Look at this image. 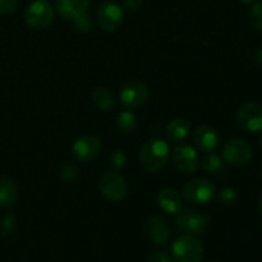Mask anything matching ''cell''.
Masks as SVG:
<instances>
[{
    "label": "cell",
    "mask_w": 262,
    "mask_h": 262,
    "mask_svg": "<svg viewBox=\"0 0 262 262\" xmlns=\"http://www.w3.org/2000/svg\"><path fill=\"white\" fill-rule=\"evenodd\" d=\"M170 158V148L165 141L151 138L146 141L140 150V161L143 168L151 173L161 170Z\"/></svg>",
    "instance_id": "1"
},
{
    "label": "cell",
    "mask_w": 262,
    "mask_h": 262,
    "mask_svg": "<svg viewBox=\"0 0 262 262\" xmlns=\"http://www.w3.org/2000/svg\"><path fill=\"white\" fill-rule=\"evenodd\" d=\"M171 252L177 262H201L205 251L202 243L194 235L184 234L174 241Z\"/></svg>",
    "instance_id": "2"
},
{
    "label": "cell",
    "mask_w": 262,
    "mask_h": 262,
    "mask_svg": "<svg viewBox=\"0 0 262 262\" xmlns=\"http://www.w3.org/2000/svg\"><path fill=\"white\" fill-rule=\"evenodd\" d=\"M210 223H211V217L209 215L192 209H182L176 217L177 228L181 232L194 235V237L204 234L209 228Z\"/></svg>",
    "instance_id": "3"
},
{
    "label": "cell",
    "mask_w": 262,
    "mask_h": 262,
    "mask_svg": "<svg viewBox=\"0 0 262 262\" xmlns=\"http://www.w3.org/2000/svg\"><path fill=\"white\" fill-rule=\"evenodd\" d=\"M215 192H216L215 184L210 179L194 178L184 184L182 196L189 204L202 205L211 201L215 196Z\"/></svg>",
    "instance_id": "4"
},
{
    "label": "cell",
    "mask_w": 262,
    "mask_h": 262,
    "mask_svg": "<svg viewBox=\"0 0 262 262\" xmlns=\"http://www.w3.org/2000/svg\"><path fill=\"white\" fill-rule=\"evenodd\" d=\"M55 9L48 0H35L25 12V22L33 30H43L53 22Z\"/></svg>",
    "instance_id": "5"
},
{
    "label": "cell",
    "mask_w": 262,
    "mask_h": 262,
    "mask_svg": "<svg viewBox=\"0 0 262 262\" xmlns=\"http://www.w3.org/2000/svg\"><path fill=\"white\" fill-rule=\"evenodd\" d=\"M100 192L112 202H119L127 196L128 186L125 179L117 171H106L99 181Z\"/></svg>",
    "instance_id": "6"
},
{
    "label": "cell",
    "mask_w": 262,
    "mask_h": 262,
    "mask_svg": "<svg viewBox=\"0 0 262 262\" xmlns=\"http://www.w3.org/2000/svg\"><path fill=\"white\" fill-rule=\"evenodd\" d=\"M171 163L174 168L183 174H192L199 169L200 155L191 145H179L171 151Z\"/></svg>",
    "instance_id": "7"
},
{
    "label": "cell",
    "mask_w": 262,
    "mask_h": 262,
    "mask_svg": "<svg viewBox=\"0 0 262 262\" xmlns=\"http://www.w3.org/2000/svg\"><path fill=\"white\" fill-rule=\"evenodd\" d=\"M252 159V148L242 138H232L223 148V160L235 166L248 164Z\"/></svg>",
    "instance_id": "8"
},
{
    "label": "cell",
    "mask_w": 262,
    "mask_h": 262,
    "mask_svg": "<svg viewBox=\"0 0 262 262\" xmlns=\"http://www.w3.org/2000/svg\"><path fill=\"white\" fill-rule=\"evenodd\" d=\"M100 27L106 32H114L124 20V12L119 4L114 2H104L96 13Z\"/></svg>",
    "instance_id": "9"
},
{
    "label": "cell",
    "mask_w": 262,
    "mask_h": 262,
    "mask_svg": "<svg viewBox=\"0 0 262 262\" xmlns=\"http://www.w3.org/2000/svg\"><path fill=\"white\" fill-rule=\"evenodd\" d=\"M237 122L247 132L262 129V106L256 102H245L237 112Z\"/></svg>",
    "instance_id": "10"
},
{
    "label": "cell",
    "mask_w": 262,
    "mask_h": 262,
    "mask_svg": "<svg viewBox=\"0 0 262 262\" xmlns=\"http://www.w3.org/2000/svg\"><path fill=\"white\" fill-rule=\"evenodd\" d=\"M101 151V142L92 135H84L77 138L72 146V154L77 161L87 163L97 158Z\"/></svg>",
    "instance_id": "11"
},
{
    "label": "cell",
    "mask_w": 262,
    "mask_h": 262,
    "mask_svg": "<svg viewBox=\"0 0 262 262\" xmlns=\"http://www.w3.org/2000/svg\"><path fill=\"white\" fill-rule=\"evenodd\" d=\"M150 91L148 87L141 81H130L125 83L120 90V102L125 107L135 109V107L141 106L146 102Z\"/></svg>",
    "instance_id": "12"
},
{
    "label": "cell",
    "mask_w": 262,
    "mask_h": 262,
    "mask_svg": "<svg viewBox=\"0 0 262 262\" xmlns=\"http://www.w3.org/2000/svg\"><path fill=\"white\" fill-rule=\"evenodd\" d=\"M145 232L147 237L159 246H165L171 237L168 223L161 215H151L146 220Z\"/></svg>",
    "instance_id": "13"
},
{
    "label": "cell",
    "mask_w": 262,
    "mask_h": 262,
    "mask_svg": "<svg viewBox=\"0 0 262 262\" xmlns=\"http://www.w3.org/2000/svg\"><path fill=\"white\" fill-rule=\"evenodd\" d=\"M194 145L200 151L205 154L214 152L220 143V136L217 130L211 125H200L193 133Z\"/></svg>",
    "instance_id": "14"
},
{
    "label": "cell",
    "mask_w": 262,
    "mask_h": 262,
    "mask_svg": "<svg viewBox=\"0 0 262 262\" xmlns=\"http://www.w3.org/2000/svg\"><path fill=\"white\" fill-rule=\"evenodd\" d=\"M158 205L166 214L177 215L183 209V199L181 192L171 187H165L159 192Z\"/></svg>",
    "instance_id": "15"
},
{
    "label": "cell",
    "mask_w": 262,
    "mask_h": 262,
    "mask_svg": "<svg viewBox=\"0 0 262 262\" xmlns=\"http://www.w3.org/2000/svg\"><path fill=\"white\" fill-rule=\"evenodd\" d=\"M91 0H55V10L66 19L73 20L87 12Z\"/></svg>",
    "instance_id": "16"
},
{
    "label": "cell",
    "mask_w": 262,
    "mask_h": 262,
    "mask_svg": "<svg viewBox=\"0 0 262 262\" xmlns=\"http://www.w3.org/2000/svg\"><path fill=\"white\" fill-rule=\"evenodd\" d=\"M19 196V187L13 178L5 177L0 179V207L8 209L17 202Z\"/></svg>",
    "instance_id": "17"
},
{
    "label": "cell",
    "mask_w": 262,
    "mask_h": 262,
    "mask_svg": "<svg viewBox=\"0 0 262 262\" xmlns=\"http://www.w3.org/2000/svg\"><path fill=\"white\" fill-rule=\"evenodd\" d=\"M189 132H191V124L184 118H174L169 122L165 129L166 138L171 143H179L186 140Z\"/></svg>",
    "instance_id": "18"
},
{
    "label": "cell",
    "mask_w": 262,
    "mask_h": 262,
    "mask_svg": "<svg viewBox=\"0 0 262 262\" xmlns=\"http://www.w3.org/2000/svg\"><path fill=\"white\" fill-rule=\"evenodd\" d=\"M91 101L101 112H109L115 106V97L106 87H96L91 94Z\"/></svg>",
    "instance_id": "19"
},
{
    "label": "cell",
    "mask_w": 262,
    "mask_h": 262,
    "mask_svg": "<svg viewBox=\"0 0 262 262\" xmlns=\"http://www.w3.org/2000/svg\"><path fill=\"white\" fill-rule=\"evenodd\" d=\"M202 169L209 174H219L224 170V160L215 152H209L202 159Z\"/></svg>",
    "instance_id": "20"
},
{
    "label": "cell",
    "mask_w": 262,
    "mask_h": 262,
    "mask_svg": "<svg viewBox=\"0 0 262 262\" xmlns=\"http://www.w3.org/2000/svg\"><path fill=\"white\" fill-rule=\"evenodd\" d=\"M136 125H137V118L133 114L132 112H128V110H124V112L119 113L117 117V128L120 130V132L129 133L132 130H135Z\"/></svg>",
    "instance_id": "21"
},
{
    "label": "cell",
    "mask_w": 262,
    "mask_h": 262,
    "mask_svg": "<svg viewBox=\"0 0 262 262\" xmlns=\"http://www.w3.org/2000/svg\"><path fill=\"white\" fill-rule=\"evenodd\" d=\"M248 20L255 30L262 32V2H256L248 10Z\"/></svg>",
    "instance_id": "22"
},
{
    "label": "cell",
    "mask_w": 262,
    "mask_h": 262,
    "mask_svg": "<svg viewBox=\"0 0 262 262\" xmlns=\"http://www.w3.org/2000/svg\"><path fill=\"white\" fill-rule=\"evenodd\" d=\"M238 197L239 196H238L237 189L233 188V187H224L217 193V200H219L220 204L225 205V206H232V205H234L238 201Z\"/></svg>",
    "instance_id": "23"
},
{
    "label": "cell",
    "mask_w": 262,
    "mask_h": 262,
    "mask_svg": "<svg viewBox=\"0 0 262 262\" xmlns=\"http://www.w3.org/2000/svg\"><path fill=\"white\" fill-rule=\"evenodd\" d=\"M79 176V169L78 166L74 163H64L63 166L60 168V178L61 181L66 183H71L74 182Z\"/></svg>",
    "instance_id": "24"
},
{
    "label": "cell",
    "mask_w": 262,
    "mask_h": 262,
    "mask_svg": "<svg viewBox=\"0 0 262 262\" xmlns=\"http://www.w3.org/2000/svg\"><path fill=\"white\" fill-rule=\"evenodd\" d=\"M17 227V220L13 214H7L0 219V233L3 235H9L10 233L14 232Z\"/></svg>",
    "instance_id": "25"
},
{
    "label": "cell",
    "mask_w": 262,
    "mask_h": 262,
    "mask_svg": "<svg viewBox=\"0 0 262 262\" xmlns=\"http://www.w3.org/2000/svg\"><path fill=\"white\" fill-rule=\"evenodd\" d=\"M73 26H74V28H76L77 32L87 33L92 30V20H91V18H90L89 15L84 13V14L74 18Z\"/></svg>",
    "instance_id": "26"
},
{
    "label": "cell",
    "mask_w": 262,
    "mask_h": 262,
    "mask_svg": "<svg viewBox=\"0 0 262 262\" xmlns=\"http://www.w3.org/2000/svg\"><path fill=\"white\" fill-rule=\"evenodd\" d=\"M125 161H127V156H125V152L123 150L117 148V150H114L110 154V164L115 169L123 168L125 165Z\"/></svg>",
    "instance_id": "27"
},
{
    "label": "cell",
    "mask_w": 262,
    "mask_h": 262,
    "mask_svg": "<svg viewBox=\"0 0 262 262\" xmlns=\"http://www.w3.org/2000/svg\"><path fill=\"white\" fill-rule=\"evenodd\" d=\"M18 0H0V14H10L17 9Z\"/></svg>",
    "instance_id": "28"
},
{
    "label": "cell",
    "mask_w": 262,
    "mask_h": 262,
    "mask_svg": "<svg viewBox=\"0 0 262 262\" xmlns=\"http://www.w3.org/2000/svg\"><path fill=\"white\" fill-rule=\"evenodd\" d=\"M148 262H176L169 255L164 252H155L150 256Z\"/></svg>",
    "instance_id": "29"
},
{
    "label": "cell",
    "mask_w": 262,
    "mask_h": 262,
    "mask_svg": "<svg viewBox=\"0 0 262 262\" xmlns=\"http://www.w3.org/2000/svg\"><path fill=\"white\" fill-rule=\"evenodd\" d=\"M142 5V0H124L123 2V7L128 12H136L138 10Z\"/></svg>",
    "instance_id": "30"
},
{
    "label": "cell",
    "mask_w": 262,
    "mask_h": 262,
    "mask_svg": "<svg viewBox=\"0 0 262 262\" xmlns=\"http://www.w3.org/2000/svg\"><path fill=\"white\" fill-rule=\"evenodd\" d=\"M258 210H260V214L262 215V192L260 194V199H258Z\"/></svg>",
    "instance_id": "31"
},
{
    "label": "cell",
    "mask_w": 262,
    "mask_h": 262,
    "mask_svg": "<svg viewBox=\"0 0 262 262\" xmlns=\"http://www.w3.org/2000/svg\"><path fill=\"white\" fill-rule=\"evenodd\" d=\"M241 2H243V3H252V2H255V0H241Z\"/></svg>",
    "instance_id": "32"
},
{
    "label": "cell",
    "mask_w": 262,
    "mask_h": 262,
    "mask_svg": "<svg viewBox=\"0 0 262 262\" xmlns=\"http://www.w3.org/2000/svg\"><path fill=\"white\" fill-rule=\"evenodd\" d=\"M260 147H261V150H262V136H261V138H260Z\"/></svg>",
    "instance_id": "33"
},
{
    "label": "cell",
    "mask_w": 262,
    "mask_h": 262,
    "mask_svg": "<svg viewBox=\"0 0 262 262\" xmlns=\"http://www.w3.org/2000/svg\"><path fill=\"white\" fill-rule=\"evenodd\" d=\"M261 176H262V166H261Z\"/></svg>",
    "instance_id": "34"
},
{
    "label": "cell",
    "mask_w": 262,
    "mask_h": 262,
    "mask_svg": "<svg viewBox=\"0 0 262 262\" xmlns=\"http://www.w3.org/2000/svg\"><path fill=\"white\" fill-rule=\"evenodd\" d=\"M210 262H219V261H210Z\"/></svg>",
    "instance_id": "35"
}]
</instances>
